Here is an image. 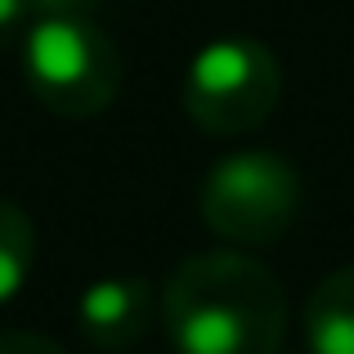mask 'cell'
Returning a JSON list of instances; mask_svg holds the SVG:
<instances>
[{
  "label": "cell",
  "mask_w": 354,
  "mask_h": 354,
  "mask_svg": "<svg viewBox=\"0 0 354 354\" xmlns=\"http://www.w3.org/2000/svg\"><path fill=\"white\" fill-rule=\"evenodd\" d=\"M162 328L175 354H278L287 296L256 256L198 251L166 278Z\"/></svg>",
  "instance_id": "1"
},
{
  "label": "cell",
  "mask_w": 354,
  "mask_h": 354,
  "mask_svg": "<svg viewBox=\"0 0 354 354\" xmlns=\"http://www.w3.org/2000/svg\"><path fill=\"white\" fill-rule=\"evenodd\" d=\"M18 50L27 90L54 117L86 121L113 108L121 90V54L90 14L32 18Z\"/></svg>",
  "instance_id": "2"
},
{
  "label": "cell",
  "mask_w": 354,
  "mask_h": 354,
  "mask_svg": "<svg viewBox=\"0 0 354 354\" xmlns=\"http://www.w3.org/2000/svg\"><path fill=\"white\" fill-rule=\"evenodd\" d=\"M283 99V63L256 36H220L193 54L184 72V113L207 135H247L265 126Z\"/></svg>",
  "instance_id": "3"
},
{
  "label": "cell",
  "mask_w": 354,
  "mask_h": 354,
  "mask_svg": "<svg viewBox=\"0 0 354 354\" xmlns=\"http://www.w3.org/2000/svg\"><path fill=\"white\" fill-rule=\"evenodd\" d=\"M198 211L211 234L238 247H269L296 225L301 175L287 157L269 148H242L207 171Z\"/></svg>",
  "instance_id": "4"
},
{
  "label": "cell",
  "mask_w": 354,
  "mask_h": 354,
  "mask_svg": "<svg viewBox=\"0 0 354 354\" xmlns=\"http://www.w3.org/2000/svg\"><path fill=\"white\" fill-rule=\"evenodd\" d=\"M148 323H153V287L135 274L99 278L77 301L81 337L95 350H108V354H121L135 341H144Z\"/></svg>",
  "instance_id": "5"
},
{
  "label": "cell",
  "mask_w": 354,
  "mask_h": 354,
  "mask_svg": "<svg viewBox=\"0 0 354 354\" xmlns=\"http://www.w3.org/2000/svg\"><path fill=\"white\" fill-rule=\"evenodd\" d=\"M301 328L310 354H354V265L332 269L310 292Z\"/></svg>",
  "instance_id": "6"
},
{
  "label": "cell",
  "mask_w": 354,
  "mask_h": 354,
  "mask_svg": "<svg viewBox=\"0 0 354 354\" xmlns=\"http://www.w3.org/2000/svg\"><path fill=\"white\" fill-rule=\"evenodd\" d=\"M36 265V225L23 207L0 198V305H9L27 287Z\"/></svg>",
  "instance_id": "7"
},
{
  "label": "cell",
  "mask_w": 354,
  "mask_h": 354,
  "mask_svg": "<svg viewBox=\"0 0 354 354\" xmlns=\"http://www.w3.org/2000/svg\"><path fill=\"white\" fill-rule=\"evenodd\" d=\"M27 27H32V9H27V0H0V50L18 45Z\"/></svg>",
  "instance_id": "8"
},
{
  "label": "cell",
  "mask_w": 354,
  "mask_h": 354,
  "mask_svg": "<svg viewBox=\"0 0 354 354\" xmlns=\"http://www.w3.org/2000/svg\"><path fill=\"white\" fill-rule=\"evenodd\" d=\"M0 354H68L41 332H0Z\"/></svg>",
  "instance_id": "9"
},
{
  "label": "cell",
  "mask_w": 354,
  "mask_h": 354,
  "mask_svg": "<svg viewBox=\"0 0 354 354\" xmlns=\"http://www.w3.org/2000/svg\"><path fill=\"white\" fill-rule=\"evenodd\" d=\"M99 0H27L32 18H59V14H90Z\"/></svg>",
  "instance_id": "10"
}]
</instances>
